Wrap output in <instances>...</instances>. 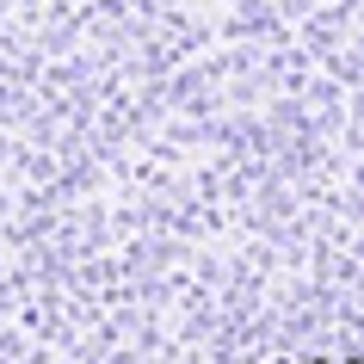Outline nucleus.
<instances>
[{
	"label": "nucleus",
	"mask_w": 364,
	"mask_h": 364,
	"mask_svg": "<svg viewBox=\"0 0 364 364\" xmlns=\"http://www.w3.org/2000/svg\"><path fill=\"white\" fill-rule=\"evenodd\" d=\"M346 364H364V358H358V352H352V358H346Z\"/></svg>",
	"instance_id": "obj_1"
}]
</instances>
